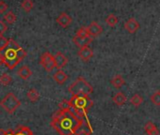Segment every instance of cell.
Instances as JSON below:
<instances>
[{
    "label": "cell",
    "instance_id": "obj_26",
    "mask_svg": "<svg viewBox=\"0 0 160 135\" xmlns=\"http://www.w3.org/2000/svg\"><path fill=\"white\" fill-rule=\"evenodd\" d=\"M151 101L152 102L153 105H155V106H160V90L155 91V92L151 96Z\"/></svg>",
    "mask_w": 160,
    "mask_h": 135
},
{
    "label": "cell",
    "instance_id": "obj_28",
    "mask_svg": "<svg viewBox=\"0 0 160 135\" xmlns=\"http://www.w3.org/2000/svg\"><path fill=\"white\" fill-rule=\"evenodd\" d=\"M58 107H59V109H61V110L71 109L70 102H69V100H63L58 104Z\"/></svg>",
    "mask_w": 160,
    "mask_h": 135
},
{
    "label": "cell",
    "instance_id": "obj_5",
    "mask_svg": "<svg viewBox=\"0 0 160 135\" xmlns=\"http://www.w3.org/2000/svg\"><path fill=\"white\" fill-rule=\"evenodd\" d=\"M21 105V101L13 93H8L4 99L0 101V106H1L7 113L12 114Z\"/></svg>",
    "mask_w": 160,
    "mask_h": 135
},
{
    "label": "cell",
    "instance_id": "obj_30",
    "mask_svg": "<svg viewBox=\"0 0 160 135\" xmlns=\"http://www.w3.org/2000/svg\"><path fill=\"white\" fill-rule=\"evenodd\" d=\"M8 41H9L8 39H6V38L3 37V36H0V50H1L2 48H4V47L7 45Z\"/></svg>",
    "mask_w": 160,
    "mask_h": 135
},
{
    "label": "cell",
    "instance_id": "obj_6",
    "mask_svg": "<svg viewBox=\"0 0 160 135\" xmlns=\"http://www.w3.org/2000/svg\"><path fill=\"white\" fill-rule=\"evenodd\" d=\"M40 64L43 67L44 71H46L47 72H50L54 70L55 68V62H54V56L46 52L44 53L42 56H41V60H40Z\"/></svg>",
    "mask_w": 160,
    "mask_h": 135
},
{
    "label": "cell",
    "instance_id": "obj_23",
    "mask_svg": "<svg viewBox=\"0 0 160 135\" xmlns=\"http://www.w3.org/2000/svg\"><path fill=\"white\" fill-rule=\"evenodd\" d=\"M130 102L131 104H133L135 107H138L142 102H143V98L138 95V94H135L133 95V97L130 99Z\"/></svg>",
    "mask_w": 160,
    "mask_h": 135
},
{
    "label": "cell",
    "instance_id": "obj_7",
    "mask_svg": "<svg viewBox=\"0 0 160 135\" xmlns=\"http://www.w3.org/2000/svg\"><path fill=\"white\" fill-rule=\"evenodd\" d=\"M92 128L89 122V120L87 118H85L84 122L81 124V126H80L78 128V129L75 131L74 135H92Z\"/></svg>",
    "mask_w": 160,
    "mask_h": 135
},
{
    "label": "cell",
    "instance_id": "obj_1",
    "mask_svg": "<svg viewBox=\"0 0 160 135\" xmlns=\"http://www.w3.org/2000/svg\"><path fill=\"white\" fill-rule=\"evenodd\" d=\"M84 120L74 114L72 109H59L53 114L50 125L59 135H74Z\"/></svg>",
    "mask_w": 160,
    "mask_h": 135
},
{
    "label": "cell",
    "instance_id": "obj_11",
    "mask_svg": "<svg viewBox=\"0 0 160 135\" xmlns=\"http://www.w3.org/2000/svg\"><path fill=\"white\" fill-rule=\"evenodd\" d=\"M124 28L131 34L136 33L138 28H139V24L138 22L135 19V18H130L129 20L126 21V23L124 24Z\"/></svg>",
    "mask_w": 160,
    "mask_h": 135
},
{
    "label": "cell",
    "instance_id": "obj_16",
    "mask_svg": "<svg viewBox=\"0 0 160 135\" xmlns=\"http://www.w3.org/2000/svg\"><path fill=\"white\" fill-rule=\"evenodd\" d=\"M144 129H145V131H146V133L148 134V135H159V130H158V128L155 127V125L152 123V122H151V121H149V122H147L146 123V125H145V127H144Z\"/></svg>",
    "mask_w": 160,
    "mask_h": 135
},
{
    "label": "cell",
    "instance_id": "obj_14",
    "mask_svg": "<svg viewBox=\"0 0 160 135\" xmlns=\"http://www.w3.org/2000/svg\"><path fill=\"white\" fill-rule=\"evenodd\" d=\"M17 75L23 80H28L32 75V72L30 71V69L28 66H23L17 72Z\"/></svg>",
    "mask_w": 160,
    "mask_h": 135
},
{
    "label": "cell",
    "instance_id": "obj_17",
    "mask_svg": "<svg viewBox=\"0 0 160 135\" xmlns=\"http://www.w3.org/2000/svg\"><path fill=\"white\" fill-rule=\"evenodd\" d=\"M15 135H34L32 130L27 126H18L14 130Z\"/></svg>",
    "mask_w": 160,
    "mask_h": 135
},
{
    "label": "cell",
    "instance_id": "obj_9",
    "mask_svg": "<svg viewBox=\"0 0 160 135\" xmlns=\"http://www.w3.org/2000/svg\"><path fill=\"white\" fill-rule=\"evenodd\" d=\"M92 41V38L91 36L89 37H78L74 36L72 39V42L79 48H83L89 46V44Z\"/></svg>",
    "mask_w": 160,
    "mask_h": 135
},
{
    "label": "cell",
    "instance_id": "obj_21",
    "mask_svg": "<svg viewBox=\"0 0 160 135\" xmlns=\"http://www.w3.org/2000/svg\"><path fill=\"white\" fill-rule=\"evenodd\" d=\"M12 82V78L8 73H4L0 76V85L7 86H10Z\"/></svg>",
    "mask_w": 160,
    "mask_h": 135
},
{
    "label": "cell",
    "instance_id": "obj_27",
    "mask_svg": "<svg viewBox=\"0 0 160 135\" xmlns=\"http://www.w3.org/2000/svg\"><path fill=\"white\" fill-rule=\"evenodd\" d=\"M75 36H78V37H89L90 34H89V31L87 29V27H81L79 28L76 35Z\"/></svg>",
    "mask_w": 160,
    "mask_h": 135
},
{
    "label": "cell",
    "instance_id": "obj_32",
    "mask_svg": "<svg viewBox=\"0 0 160 135\" xmlns=\"http://www.w3.org/2000/svg\"><path fill=\"white\" fill-rule=\"evenodd\" d=\"M8 10V5L4 1H0V13H4Z\"/></svg>",
    "mask_w": 160,
    "mask_h": 135
},
{
    "label": "cell",
    "instance_id": "obj_18",
    "mask_svg": "<svg viewBox=\"0 0 160 135\" xmlns=\"http://www.w3.org/2000/svg\"><path fill=\"white\" fill-rule=\"evenodd\" d=\"M113 101L118 106H122L126 102V97L122 92H118L113 97Z\"/></svg>",
    "mask_w": 160,
    "mask_h": 135
},
{
    "label": "cell",
    "instance_id": "obj_15",
    "mask_svg": "<svg viewBox=\"0 0 160 135\" xmlns=\"http://www.w3.org/2000/svg\"><path fill=\"white\" fill-rule=\"evenodd\" d=\"M67 78H68L67 74H66L63 71H61V70H58V71L54 74V76H53V79H54L58 85H63V84L66 82Z\"/></svg>",
    "mask_w": 160,
    "mask_h": 135
},
{
    "label": "cell",
    "instance_id": "obj_31",
    "mask_svg": "<svg viewBox=\"0 0 160 135\" xmlns=\"http://www.w3.org/2000/svg\"><path fill=\"white\" fill-rule=\"evenodd\" d=\"M0 135H15L12 129H0Z\"/></svg>",
    "mask_w": 160,
    "mask_h": 135
},
{
    "label": "cell",
    "instance_id": "obj_4",
    "mask_svg": "<svg viewBox=\"0 0 160 135\" xmlns=\"http://www.w3.org/2000/svg\"><path fill=\"white\" fill-rule=\"evenodd\" d=\"M68 90L72 95H85L90 96L93 92V87L83 78L78 77L69 87Z\"/></svg>",
    "mask_w": 160,
    "mask_h": 135
},
{
    "label": "cell",
    "instance_id": "obj_10",
    "mask_svg": "<svg viewBox=\"0 0 160 135\" xmlns=\"http://www.w3.org/2000/svg\"><path fill=\"white\" fill-rule=\"evenodd\" d=\"M72 22V19L70 15H68L66 12H61L58 17L57 18V23L63 28L68 27Z\"/></svg>",
    "mask_w": 160,
    "mask_h": 135
},
{
    "label": "cell",
    "instance_id": "obj_20",
    "mask_svg": "<svg viewBox=\"0 0 160 135\" xmlns=\"http://www.w3.org/2000/svg\"><path fill=\"white\" fill-rule=\"evenodd\" d=\"M28 100L31 101V102H36L39 99H40V94L39 92L35 89V88H30L27 94Z\"/></svg>",
    "mask_w": 160,
    "mask_h": 135
},
{
    "label": "cell",
    "instance_id": "obj_29",
    "mask_svg": "<svg viewBox=\"0 0 160 135\" xmlns=\"http://www.w3.org/2000/svg\"><path fill=\"white\" fill-rule=\"evenodd\" d=\"M7 29H8L7 25L3 21L0 20V36H3V34L7 31Z\"/></svg>",
    "mask_w": 160,
    "mask_h": 135
},
{
    "label": "cell",
    "instance_id": "obj_22",
    "mask_svg": "<svg viewBox=\"0 0 160 135\" xmlns=\"http://www.w3.org/2000/svg\"><path fill=\"white\" fill-rule=\"evenodd\" d=\"M33 6L34 4L32 2V0H23L21 3V8L27 12H29L33 9Z\"/></svg>",
    "mask_w": 160,
    "mask_h": 135
},
{
    "label": "cell",
    "instance_id": "obj_3",
    "mask_svg": "<svg viewBox=\"0 0 160 135\" xmlns=\"http://www.w3.org/2000/svg\"><path fill=\"white\" fill-rule=\"evenodd\" d=\"M69 102L72 111L80 118H87L88 112L93 105L92 99L85 95H72Z\"/></svg>",
    "mask_w": 160,
    "mask_h": 135
},
{
    "label": "cell",
    "instance_id": "obj_24",
    "mask_svg": "<svg viewBox=\"0 0 160 135\" xmlns=\"http://www.w3.org/2000/svg\"><path fill=\"white\" fill-rule=\"evenodd\" d=\"M16 19H17V17H16V15H15L12 12H7V13L4 15V20H5L8 24H10V25L14 24V23L16 22Z\"/></svg>",
    "mask_w": 160,
    "mask_h": 135
},
{
    "label": "cell",
    "instance_id": "obj_25",
    "mask_svg": "<svg viewBox=\"0 0 160 135\" xmlns=\"http://www.w3.org/2000/svg\"><path fill=\"white\" fill-rule=\"evenodd\" d=\"M106 23L110 26V27H114L117 24H118V18L114 15V14H109L107 19H106Z\"/></svg>",
    "mask_w": 160,
    "mask_h": 135
},
{
    "label": "cell",
    "instance_id": "obj_2",
    "mask_svg": "<svg viewBox=\"0 0 160 135\" xmlns=\"http://www.w3.org/2000/svg\"><path fill=\"white\" fill-rule=\"evenodd\" d=\"M0 55L4 60V65L10 70L14 68L27 57L28 53L12 39H9L7 45L0 50Z\"/></svg>",
    "mask_w": 160,
    "mask_h": 135
},
{
    "label": "cell",
    "instance_id": "obj_13",
    "mask_svg": "<svg viewBox=\"0 0 160 135\" xmlns=\"http://www.w3.org/2000/svg\"><path fill=\"white\" fill-rule=\"evenodd\" d=\"M89 34L91 37H97L103 32V28L101 26H99L96 22H92L88 27H87Z\"/></svg>",
    "mask_w": 160,
    "mask_h": 135
},
{
    "label": "cell",
    "instance_id": "obj_12",
    "mask_svg": "<svg viewBox=\"0 0 160 135\" xmlns=\"http://www.w3.org/2000/svg\"><path fill=\"white\" fill-rule=\"evenodd\" d=\"M78 56L81 58L83 61L87 62L93 56V52L89 46L80 48V50L78 51Z\"/></svg>",
    "mask_w": 160,
    "mask_h": 135
},
{
    "label": "cell",
    "instance_id": "obj_8",
    "mask_svg": "<svg viewBox=\"0 0 160 135\" xmlns=\"http://www.w3.org/2000/svg\"><path fill=\"white\" fill-rule=\"evenodd\" d=\"M54 56V62H55V68L58 70H61L63 67H65L68 63V58L60 52H58Z\"/></svg>",
    "mask_w": 160,
    "mask_h": 135
},
{
    "label": "cell",
    "instance_id": "obj_19",
    "mask_svg": "<svg viewBox=\"0 0 160 135\" xmlns=\"http://www.w3.org/2000/svg\"><path fill=\"white\" fill-rule=\"evenodd\" d=\"M124 84H125V81H124V79L122 78V76L120 75V74L115 75V76L112 78V80H111V85H112L114 87H116V88H121Z\"/></svg>",
    "mask_w": 160,
    "mask_h": 135
}]
</instances>
